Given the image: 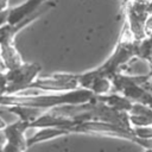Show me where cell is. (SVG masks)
<instances>
[{
    "label": "cell",
    "mask_w": 152,
    "mask_h": 152,
    "mask_svg": "<svg viewBox=\"0 0 152 152\" xmlns=\"http://www.w3.org/2000/svg\"><path fill=\"white\" fill-rule=\"evenodd\" d=\"M74 133H88V134H99L112 138H120L134 141L135 144H141V138L137 137L132 126H124L115 122L103 121V120H83L77 121L71 128Z\"/></svg>",
    "instance_id": "obj_1"
},
{
    "label": "cell",
    "mask_w": 152,
    "mask_h": 152,
    "mask_svg": "<svg viewBox=\"0 0 152 152\" xmlns=\"http://www.w3.org/2000/svg\"><path fill=\"white\" fill-rule=\"evenodd\" d=\"M40 70L42 68L39 64L25 63V62L14 69L5 70L8 81L7 94H17L21 90L27 89L28 86L38 77Z\"/></svg>",
    "instance_id": "obj_2"
},
{
    "label": "cell",
    "mask_w": 152,
    "mask_h": 152,
    "mask_svg": "<svg viewBox=\"0 0 152 152\" xmlns=\"http://www.w3.org/2000/svg\"><path fill=\"white\" fill-rule=\"evenodd\" d=\"M80 88L78 75L75 74H52L46 77H37L27 89H38L42 91H69Z\"/></svg>",
    "instance_id": "obj_3"
},
{
    "label": "cell",
    "mask_w": 152,
    "mask_h": 152,
    "mask_svg": "<svg viewBox=\"0 0 152 152\" xmlns=\"http://www.w3.org/2000/svg\"><path fill=\"white\" fill-rule=\"evenodd\" d=\"M30 129V125L26 121L17 120L14 122H10L4 132L7 139V142L4 146V152H18L25 151L28 148L27 146V137L26 132Z\"/></svg>",
    "instance_id": "obj_4"
},
{
    "label": "cell",
    "mask_w": 152,
    "mask_h": 152,
    "mask_svg": "<svg viewBox=\"0 0 152 152\" xmlns=\"http://www.w3.org/2000/svg\"><path fill=\"white\" fill-rule=\"evenodd\" d=\"M56 6V2L55 1H51V0H48L42 7H39V10L37 12H34L33 14L26 17L25 19H23L21 21L17 23V24H5L4 26L0 27V44H4V43H14V37L24 28L26 27L27 25H30L32 21H34L37 18H39L42 14H44L45 12H48L49 10L53 8Z\"/></svg>",
    "instance_id": "obj_5"
},
{
    "label": "cell",
    "mask_w": 152,
    "mask_h": 152,
    "mask_svg": "<svg viewBox=\"0 0 152 152\" xmlns=\"http://www.w3.org/2000/svg\"><path fill=\"white\" fill-rule=\"evenodd\" d=\"M78 83L80 88L89 89L95 95H104L114 90L112 78L100 75L96 69L78 74Z\"/></svg>",
    "instance_id": "obj_6"
},
{
    "label": "cell",
    "mask_w": 152,
    "mask_h": 152,
    "mask_svg": "<svg viewBox=\"0 0 152 152\" xmlns=\"http://www.w3.org/2000/svg\"><path fill=\"white\" fill-rule=\"evenodd\" d=\"M46 1L48 0H26L23 4L18 5L13 8H10L7 24L13 25V24L21 21L26 17L37 12L39 10V7H42Z\"/></svg>",
    "instance_id": "obj_7"
},
{
    "label": "cell",
    "mask_w": 152,
    "mask_h": 152,
    "mask_svg": "<svg viewBox=\"0 0 152 152\" xmlns=\"http://www.w3.org/2000/svg\"><path fill=\"white\" fill-rule=\"evenodd\" d=\"M71 133L68 128H62V127H39L36 128V132L27 137V146H32L34 144L42 142V141H48L52 140L55 138H59L63 135H68Z\"/></svg>",
    "instance_id": "obj_8"
},
{
    "label": "cell",
    "mask_w": 152,
    "mask_h": 152,
    "mask_svg": "<svg viewBox=\"0 0 152 152\" xmlns=\"http://www.w3.org/2000/svg\"><path fill=\"white\" fill-rule=\"evenodd\" d=\"M0 59L6 70L14 69L24 63L21 55L17 50L14 43H4L0 44Z\"/></svg>",
    "instance_id": "obj_9"
},
{
    "label": "cell",
    "mask_w": 152,
    "mask_h": 152,
    "mask_svg": "<svg viewBox=\"0 0 152 152\" xmlns=\"http://www.w3.org/2000/svg\"><path fill=\"white\" fill-rule=\"evenodd\" d=\"M11 113H13L19 120L26 121V122H32L37 118H39L46 109L45 108H39V107H32V106H21V104H15V106H5Z\"/></svg>",
    "instance_id": "obj_10"
},
{
    "label": "cell",
    "mask_w": 152,
    "mask_h": 152,
    "mask_svg": "<svg viewBox=\"0 0 152 152\" xmlns=\"http://www.w3.org/2000/svg\"><path fill=\"white\" fill-rule=\"evenodd\" d=\"M7 88H8V81L6 74L5 71H0V95L7 94Z\"/></svg>",
    "instance_id": "obj_11"
},
{
    "label": "cell",
    "mask_w": 152,
    "mask_h": 152,
    "mask_svg": "<svg viewBox=\"0 0 152 152\" xmlns=\"http://www.w3.org/2000/svg\"><path fill=\"white\" fill-rule=\"evenodd\" d=\"M8 12L10 8L6 11H0V27L4 26L5 24H7V19H8Z\"/></svg>",
    "instance_id": "obj_12"
},
{
    "label": "cell",
    "mask_w": 152,
    "mask_h": 152,
    "mask_svg": "<svg viewBox=\"0 0 152 152\" xmlns=\"http://www.w3.org/2000/svg\"><path fill=\"white\" fill-rule=\"evenodd\" d=\"M6 142H7V139H6L5 132H4V129H2V131H0V151L4 150V146H5Z\"/></svg>",
    "instance_id": "obj_13"
},
{
    "label": "cell",
    "mask_w": 152,
    "mask_h": 152,
    "mask_svg": "<svg viewBox=\"0 0 152 152\" xmlns=\"http://www.w3.org/2000/svg\"><path fill=\"white\" fill-rule=\"evenodd\" d=\"M10 0H0V11H6L10 7Z\"/></svg>",
    "instance_id": "obj_14"
},
{
    "label": "cell",
    "mask_w": 152,
    "mask_h": 152,
    "mask_svg": "<svg viewBox=\"0 0 152 152\" xmlns=\"http://www.w3.org/2000/svg\"><path fill=\"white\" fill-rule=\"evenodd\" d=\"M8 124H7V121L0 115V131H2V129H5V127L7 126Z\"/></svg>",
    "instance_id": "obj_15"
},
{
    "label": "cell",
    "mask_w": 152,
    "mask_h": 152,
    "mask_svg": "<svg viewBox=\"0 0 152 152\" xmlns=\"http://www.w3.org/2000/svg\"><path fill=\"white\" fill-rule=\"evenodd\" d=\"M0 71H2V70H1V69H0Z\"/></svg>",
    "instance_id": "obj_16"
}]
</instances>
